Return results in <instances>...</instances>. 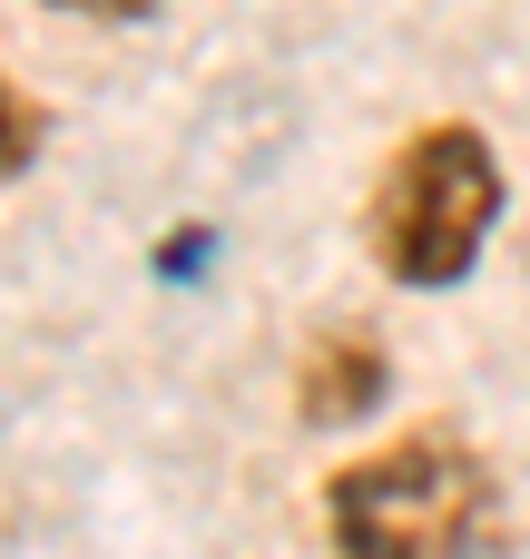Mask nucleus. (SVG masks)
Wrapping results in <instances>:
<instances>
[{
    "instance_id": "obj_3",
    "label": "nucleus",
    "mask_w": 530,
    "mask_h": 559,
    "mask_svg": "<svg viewBox=\"0 0 530 559\" xmlns=\"http://www.w3.org/2000/svg\"><path fill=\"white\" fill-rule=\"evenodd\" d=\"M384 403H393V344L364 314L315 324L305 354H295V423L305 432H364Z\"/></svg>"
},
{
    "instance_id": "obj_1",
    "label": "nucleus",
    "mask_w": 530,
    "mask_h": 559,
    "mask_svg": "<svg viewBox=\"0 0 530 559\" xmlns=\"http://www.w3.org/2000/svg\"><path fill=\"white\" fill-rule=\"evenodd\" d=\"M325 559H511V491L452 423H413L315 481Z\"/></svg>"
},
{
    "instance_id": "obj_5",
    "label": "nucleus",
    "mask_w": 530,
    "mask_h": 559,
    "mask_svg": "<svg viewBox=\"0 0 530 559\" xmlns=\"http://www.w3.org/2000/svg\"><path fill=\"white\" fill-rule=\"evenodd\" d=\"M30 10H49V20H108V29H128V20H157L167 0H30Z\"/></svg>"
},
{
    "instance_id": "obj_4",
    "label": "nucleus",
    "mask_w": 530,
    "mask_h": 559,
    "mask_svg": "<svg viewBox=\"0 0 530 559\" xmlns=\"http://www.w3.org/2000/svg\"><path fill=\"white\" fill-rule=\"evenodd\" d=\"M39 138H49V118H39V98L0 69V177H20L30 157H39Z\"/></svg>"
},
{
    "instance_id": "obj_2",
    "label": "nucleus",
    "mask_w": 530,
    "mask_h": 559,
    "mask_svg": "<svg viewBox=\"0 0 530 559\" xmlns=\"http://www.w3.org/2000/svg\"><path fill=\"white\" fill-rule=\"evenodd\" d=\"M511 216V167L482 118H423L364 187V265L393 295H462Z\"/></svg>"
}]
</instances>
